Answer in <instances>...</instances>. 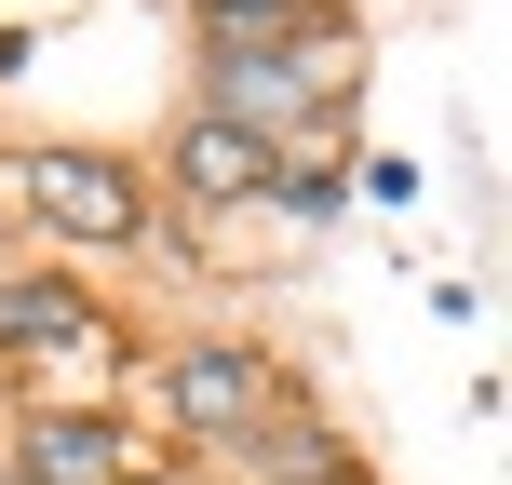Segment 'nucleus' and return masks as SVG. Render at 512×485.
<instances>
[{"instance_id":"nucleus-8","label":"nucleus","mask_w":512,"mask_h":485,"mask_svg":"<svg viewBox=\"0 0 512 485\" xmlns=\"http://www.w3.org/2000/svg\"><path fill=\"white\" fill-rule=\"evenodd\" d=\"M270 189H283L297 216H324V203H337V149H270Z\"/></svg>"},{"instance_id":"nucleus-2","label":"nucleus","mask_w":512,"mask_h":485,"mask_svg":"<svg viewBox=\"0 0 512 485\" xmlns=\"http://www.w3.org/2000/svg\"><path fill=\"white\" fill-rule=\"evenodd\" d=\"M337 95V54H216V122H243V135H297V108H324Z\"/></svg>"},{"instance_id":"nucleus-7","label":"nucleus","mask_w":512,"mask_h":485,"mask_svg":"<svg viewBox=\"0 0 512 485\" xmlns=\"http://www.w3.org/2000/svg\"><path fill=\"white\" fill-rule=\"evenodd\" d=\"M216 54H283V27H310V0H203Z\"/></svg>"},{"instance_id":"nucleus-5","label":"nucleus","mask_w":512,"mask_h":485,"mask_svg":"<svg viewBox=\"0 0 512 485\" xmlns=\"http://www.w3.org/2000/svg\"><path fill=\"white\" fill-rule=\"evenodd\" d=\"M256 405H270V378H256L243 351H189L176 364V418H203V432H243Z\"/></svg>"},{"instance_id":"nucleus-1","label":"nucleus","mask_w":512,"mask_h":485,"mask_svg":"<svg viewBox=\"0 0 512 485\" xmlns=\"http://www.w3.org/2000/svg\"><path fill=\"white\" fill-rule=\"evenodd\" d=\"M0 189L41 203L54 230H81V243H135V230H149L135 176H122V162H95V149H27V162H0Z\"/></svg>"},{"instance_id":"nucleus-4","label":"nucleus","mask_w":512,"mask_h":485,"mask_svg":"<svg viewBox=\"0 0 512 485\" xmlns=\"http://www.w3.org/2000/svg\"><path fill=\"white\" fill-rule=\"evenodd\" d=\"M122 418H27V485H108Z\"/></svg>"},{"instance_id":"nucleus-3","label":"nucleus","mask_w":512,"mask_h":485,"mask_svg":"<svg viewBox=\"0 0 512 485\" xmlns=\"http://www.w3.org/2000/svg\"><path fill=\"white\" fill-rule=\"evenodd\" d=\"M176 189L189 203H256V189H270V135H243V122L203 108V122L176 135Z\"/></svg>"},{"instance_id":"nucleus-6","label":"nucleus","mask_w":512,"mask_h":485,"mask_svg":"<svg viewBox=\"0 0 512 485\" xmlns=\"http://www.w3.org/2000/svg\"><path fill=\"white\" fill-rule=\"evenodd\" d=\"M81 337H95V310L68 297V283H0V351H81Z\"/></svg>"}]
</instances>
